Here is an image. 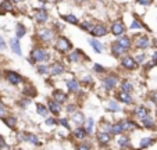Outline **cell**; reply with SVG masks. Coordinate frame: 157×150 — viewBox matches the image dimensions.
<instances>
[{
	"instance_id": "obj_1",
	"label": "cell",
	"mask_w": 157,
	"mask_h": 150,
	"mask_svg": "<svg viewBox=\"0 0 157 150\" xmlns=\"http://www.w3.org/2000/svg\"><path fill=\"white\" fill-rule=\"evenodd\" d=\"M70 47H71V43L68 42V39H65V38H60L56 43V49L59 50V52H61V53L68 52Z\"/></svg>"
},
{
	"instance_id": "obj_2",
	"label": "cell",
	"mask_w": 157,
	"mask_h": 150,
	"mask_svg": "<svg viewBox=\"0 0 157 150\" xmlns=\"http://www.w3.org/2000/svg\"><path fill=\"white\" fill-rule=\"evenodd\" d=\"M32 59L35 61H44V60L49 59V54L43 49H35L32 52Z\"/></svg>"
},
{
	"instance_id": "obj_3",
	"label": "cell",
	"mask_w": 157,
	"mask_h": 150,
	"mask_svg": "<svg viewBox=\"0 0 157 150\" xmlns=\"http://www.w3.org/2000/svg\"><path fill=\"white\" fill-rule=\"evenodd\" d=\"M124 31H125V28H124V25H122V22H120V21H116V22L111 25V32L114 33V35H122L124 33Z\"/></svg>"
},
{
	"instance_id": "obj_4",
	"label": "cell",
	"mask_w": 157,
	"mask_h": 150,
	"mask_svg": "<svg viewBox=\"0 0 157 150\" xmlns=\"http://www.w3.org/2000/svg\"><path fill=\"white\" fill-rule=\"evenodd\" d=\"M7 81H9L10 83H13V85H18V83H21V77L18 75V74H15V72H7Z\"/></svg>"
},
{
	"instance_id": "obj_5",
	"label": "cell",
	"mask_w": 157,
	"mask_h": 150,
	"mask_svg": "<svg viewBox=\"0 0 157 150\" xmlns=\"http://www.w3.org/2000/svg\"><path fill=\"white\" fill-rule=\"evenodd\" d=\"M20 138L21 139H24V140H27V142H29V143H33V144H39V139L36 138L35 135H32V133H21L20 135Z\"/></svg>"
},
{
	"instance_id": "obj_6",
	"label": "cell",
	"mask_w": 157,
	"mask_h": 150,
	"mask_svg": "<svg viewBox=\"0 0 157 150\" xmlns=\"http://www.w3.org/2000/svg\"><path fill=\"white\" fill-rule=\"evenodd\" d=\"M122 65L125 68H128V70H133V68L136 67V63L133 61L132 57H124L122 59Z\"/></svg>"
},
{
	"instance_id": "obj_7",
	"label": "cell",
	"mask_w": 157,
	"mask_h": 150,
	"mask_svg": "<svg viewBox=\"0 0 157 150\" xmlns=\"http://www.w3.org/2000/svg\"><path fill=\"white\" fill-rule=\"evenodd\" d=\"M103 83H104V86H106L107 89H111V88H114V86H116V83H117V78H116V77H113V75H110V77H107L106 79L103 81Z\"/></svg>"
},
{
	"instance_id": "obj_8",
	"label": "cell",
	"mask_w": 157,
	"mask_h": 150,
	"mask_svg": "<svg viewBox=\"0 0 157 150\" xmlns=\"http://www.w3.org/2000/svg\"><path fill=\"white\" fill-rule=\"evenodd\" d=\"M39 36H40V39L43 42H50L52 39H53V33H52L49 29H42L40 33H39Z\"/></svg>"
},
{
	"instance_id": "obj_9",
	"label": "cell",
	"mask_w": 157,
	"mask_h": 150,
	"mask_svg": "<svg viewBox=\"0 0 157 150\" xmlns=\"http://www.w3.org/2000/svg\"><path fill=\"white\" fill-rule=\"evenodd\" d=\"M111 52L114 53V56H121V54L125 52V49L118 43V42H116V43H113V46H111Z\"/></svg>"
},
{
	"instance_id": "obj_10",
	"label": "cell",
	"mask_w": 157,
	"mask_h": 150,
	"mask_svg": "<svg viewBox=\"0 0 157 150\" xmlns=\"http://www.w3.org/2000/svg\"><path fill=\"white\" fill-rule=\"evenodd\" d=\"M149 39L146 38V36H139V38H136V46L140 47V49H146V47L149 46Z\"/></svg>"
},
{
	"instance_id": "obj_11",
	"label": "cell",
	"mask_w": 157,
	"mask_h": 150,
	"mask_svg": "<svg viewBox=\"0 0 157 150\" xmlns=\"http://www.w3.org/2000/svg\"><path fill=\"white\" fill-rule=\"evenodd\" d=\"M90 32H92L95 36H104L107 33V31H106V28H104V27H100V25H98V27L92 28V31H90Z\"/></svg>"
},
{
	"instance_id": "obj_12",
	"label": "cell",
	"mask_w": 157,
	"mask_h": 150,
	"mask_svg": "<svg viewBox=\"0 0 157 150\" xmlns=\"http://www.w3.org/2000/svg\"><path fill=\"white\" fill-rule=\"evenodd\" d=\"M98 139H99V142H100V143L106 144V143H109V142H110V135L107 132H103V131H101V132L98 133Z\"/></svg>"
},
{
	"instance_id": "obj_13",
	"label": "cell",
	"mask_w": 157,
	"mask_h": 150,
	"mask_svg": "<svg viewBox=\"0 0 157 150\" xmlns=\"http://www.w3.org/2000/svg\"><path fill=\"white\" fill-rule=\"evenodd\" d=\"M10 46H11L13 52L14 53H17L18 56L21 54V47H20V42L17 40V39H11V42H10Z\"/></svg>"
},
{
	"instance_id": "obj_14",
	"label": "cell",
	"mask_w": 157,
	"mask_h": 150,
	"mask_svg": "<svg viewBox=\"0 0 157 150\" xmlns=\"http://www.w3.org/2000/svg\"><path fill=\"white\" fill-rule=\"evenodd\" d=\"M89 43H90V46H92L93 49L96 50V53H101V50H103V46H101V43H99V42L95 40V39H89Z\"/></svg>"
},
{
	"instance_id": "obj_15",
	"label": "cell",
	"mask_w": 157,
	"mask_h": 150,
	"mask_svg": "<svg viewBox=\"0 0 157 150\" xmlns=\"http://www.w3.org/2000/svg\"><path fill=\"white\" fill-rule=\"evenodd\" d=\"M63 71H64V67H63L60 63H56V64H53V67H52V74H53V75H59Z\"/></svg>"
},
{
	"instance_id": "obj_16",
	"label": "cell",
	"mask_w": 157,
	"mask_h": 150,
	"mask_svg": "<svg viewBox=\"0 0 157 150\" xmlns=\"http://www.w3.org/2000/svg\"><path fill=\"white\" fill-rule=\"evenodd\" d=\"M35 18L39 21V22H44V21H48V14H46V11L40 10V11H38L35 14Z\"/></svg>"
},
{
	"instance_id": "obj_17",
	"label": "cell",
	"mask_w": 157,
	"mask_h": 150,
	"mask_svg": "<svg viewBox=\"0 0 157 150\" xmlns=\"http://www.w3.org/2000/svg\"><path fill=\"white\" fill-rule=\"evenodd\" d=\"M110 131L114 133V135H117V133H121L122 131H124V128H122V121L118 124H116V125H113V127L110 128Z\"/></svg>"
},
{
	"instance_id": "obj_18",
	"label": "cell",
	"mask_w": 157,
	"mask_h": 150,
	"mask_svg": "<svg viewBox=\"0 0 157 150\" xmlns=\"http://www.w3.org/2000/svg\"><path fill=\"white\" fill-rule=\"evenodd\" d=\"M122 128H124V131L135 129V128H136V124L131 122V121H122Z\"/></svg>"
},
{
	"instance_id": "obj_19",
	"label": "cell",
	"mask_w": 157,
	"mask_h": 150,
	"mask_svg": "<svg viewBox=\"0 0 157 150\" xmlns=\"http://www.w3.org/2000/svg\"><path fill=\"white\" fill-rule=\"evenodd\" d=\"M142 121H143V125H145L146 128H151V127L154 125L153 120H151L149 115H143V117H142Z\"/></svg>"
},
{
	"instance_id": "obj_20",
	"label": "cell",
	"mask_w": 157,
	"mask_h": 150,
	"mask_svg": "<svg viewBox=\"0 0 157 150\" xmlns=\"http://www.w3.org/2000/svg\"><path fill=\"white\" fill-rule=\"evenodd\" d=\"M67 88L70 89V90H72V92H75V90H78V82L77 81H74V79H70V81H67Z\"/></svg>"
},
{
	"instance_id": "obj_21",
	"label": "cell",
	"mask_w": 157,
	"mask_h": 150,
	"mask_svg": "<svg viewBox=\"0 0 157 150\" xmlns=\"http://www.w3.org/2000/svg\"><path fill=\"white\" fill-rule=\"evenodd\" d=\"M120 99L124 102V103H132V99H131V96L127 93V92H122V93H120Z\"/></svg>"
},
{
	"instance_id": "obj_22",
	"label": "cell",
	"mask_w": 157,
	"mask_h": 150,
	"mask_svg": "<svg viewBox=\"0 0 157 150\" xmlns=\"http://www.w3.org/2000/svg\"><path fill=\"white\" fill-rule=\"evenodd\" d=\"M118 43H120V44H121V46H122V47H124V49H125V50H127V49H128V47H129L131 42H129V39H128V38H125V36H124V38H121V39H120V40H118Z\"/></svg>"
},
{
	"instance_id": "obj_23",
	"label": "cell",
	"mask_w": 157,
	"mask_h": 150,
	"mask_svg": "<svg viewBox=\"0 0 157 150\" xmlns=\"http://www.w3.org/2000/svg\"><path fill=\"white\" fill-rule=\"evenodd\" d=\"M54 97H56V100H59L60 103H63V102H65V94L63 93V92H60V90H57L56 93H54Z\"/></svg>"
},
{
	"instance_id": "obj_24",
	"label": "cell",
	"mask_w": 157,
	"mask_h": 150,
	"mask_svg": "<svg viewBox=\"0 0 157 150\" xmlns=\"http://www.w3.org/2000/svg\"><path fill=\"white\" fill-rule=\"evenodd\" d=\"M49 109H50V111H53L54 114H57V113L60 111L59 104H56L54 102H49Z\"/></svg>"
},
{
	"instance_id": "obj_25",
	"label": "cell",
	"mask_w": 157,
	"mask_h": 150,
	"mask_svg": "<svg viewBox=\"0 0 157 150\" xmlns=\"http://www.w3.org/2000/svg\"><path fill=\"white\" fill-rule=\"evenodd\" d=\"M24 35H25V28H24V25L18 24V25H17V36H18V38H22Z\"/></svg>"
},
{
	"instance_id": "obj_26",
	"label": "cell",
	"mask_w": 157,
	"mask_h": 150,
	"mask_svg": "<svg viewBox=\"0 0 157 150\" xmlns=\"http://www.w3.org/2000/svg\"><path fill=\"white\" fill-rule=\"evenodd\" d=\"M93 129V120L92 118H89L88 121H86V128H85V132L89 133V132H92Z\"/></svg>"
},
{
	"instance_id": "obj_27",
	"label": "cell",
	"mask_w": 157,
	"mask_h": 150,
	"mask_svg": "<svg viewBox=\"0 0 157 150\" xmlns=\"http://www.w3.org/2000/svg\"><path fill=\"white\" fill-rule=\"evenodd\" d=\"M151 143H153V139L145 138V139H142V142H140V147H147V146H150Z\"/></svg>"
},
{
	"instance_id": "obj_28",
	"label": "cell",
	"mask_w": 157,
	"mask_h": 150,
	"mask_svg": "<svg viewBox=\"0 0 157 150\" xmlns=\"http://www.w3.org/2000/svg\"><path fill=\"white\" fill-rule=\"evenodd\" d=\"M36 109H38L39 114L43 115V117H46V114H48V109H46V107L42 106V104H38V106H36Z\"/></svg>"
},
{
	"instance_id": "obj_29",
	"label": "cell",
	"mask_w": 157,
	"mask_h": 150,
	"mask_svg": "<svg viewBox=\"0 0 157 150\" xmlns=\"http://www.w3.org/2000/svg\"><path fill=\"white\" fill-rule=\"evenodd\" d=\"M79 53L81 52H74V53H71L68 57V60L70 61H79Z\"/></svg>"
},
{
	"instance_id": "obj_30",
	"label": "cell",
	"mask_w": 157,
	"mask_h": 150,
	"mask_svg": "<svg viewBox=\"0 0 157 150\" xmlns=\"http://www.w3.org/2000/svg\"><path fill=\"white\" fill-rule=\"evenodd\" d=\"M109 110H110V111H118L120 106L116 103V102H110V103H109Z\"/></svg>"
},
{
	"instance_id": "obj_31",
	"label": "cell",
	"mask_w": 157,
	"mask_h": 150,
	"mask_svg": "<svg viewBox=\"0 0 157 150\" xmlns=\"http://www.w3.org/2000/svg\"><path fill=\"white\" fill-rule=\"evenodd\" d=\"M85 131L83 129H75V132H74V135H75V138H78V139H83L85 138Z\"/></svg>"
},
{
	"instance_id": "obj_32",
	"label": "cell",
	"mask_w": 157,
	"mask_h": 150,
	"mask_svg": "<svg viewBox=\"0 0 157 150\" xmlns=\"http://www.w3.org/2000/svg\"><path fill=\"white\" fill-rule=\"evenodd\" d=\"M118 143H120V146H124V147H129V139H128V138H120Z\"/></svg>"
},
{
	"instance_id": "obj_33",
	"label": "cell",
	"mask_w": 157,
	"mask_h": 150,
	"mask_svg": "<svg viewBox=\"0 0 157 150\" xmlns=\"http://www.w3.org/2000/svg\"><path fill=\"white\" fill-rule=\"evenodd\" d=\"M74 122H77V124H82L83 122V115L81 114V113H77V114L74 115Z\"/></svg>"
},
{
	"instance_id": "obj_34",
	"label": "cell",
	"mask_w": 157,
	"mask_h": 150,
	"mask_svg": "<svg viewBox=\"0 0 157 150\" xmlns=\"http://www.w3.org/2000/svg\"><path fill=\"white\" fill-rule=\"evenodd\" d=\"M121 88H122V90H124V92H131V90H132V85H131L129 82H122Z\"/></svg>"
},
{
	"instance_id": "obj_35",
	"label": "cell",
	"mask_w": 157,
	"mask_h": 150,
	"mask_svg": "<svg viewBox=\"0 0 157 150\" xmlns=\"http://www.w3.org/2000/svg\"><path fill=\"white\" fill-rule=\"evenodd\" d=\"M2 7H3L4 10H7V11H10V10L13 9V7H11V3H10L9 0H4L3 3H2Z\"/></svg>"
},
{
	"instance_id": "obj_36",
	"label": "cell",
	"mask_w": 157,
	"mask_h": 150,
	"mask_svg": "<svg viewBox=\"0 0 157 150\" xmlns=\"http://www.w3.org/2000/svg\"><path fill=\"white\" fill-rule=\"evenodd\" d=\"M136 115L138 117H143V115H146V109L145 107H139V109L136 110Z\"/></svg>"
},
{
	"instance_id": "obj_37",
	"label": "cell",
	"mask_w": 157,
	"mask_h": 150,
	"mask_svg": "<svg viewBox=\"0 0 157 150\" xmlns=\"http://www.w3.org/2000/svg\"><path fill=\"white\" fill-rule=\"evenodd\" d=\"M65 20L68 21V22H71V24H77L78 22V20L74 17V15H67V17H65Z\"/></svg>"
},
{
	"instance_id": "obj_38",
	"label": "cell",
	"mask_w": 157,
	"mask_h": 150,
	"mask_svg": "<svg viewBox=\"0 0 157 150\" xmlns=\"http://www.w3.org/2000/svg\"><path fill=\"white\" fill-rule=\"evenodd\" d=\"M131 28H132V29H139V28H142V25H140L138 21H133V22L131 24Z\"/></svg>"
},
{
	"instance_id": "obj_39",
	"label": "cell",
	"mask_w": 157,
	"mask_h": 150,
	"mask_svg": "<svg viewBox=\"0 0 157 150\" xmlns=\"http://www.w3.org/2000/svg\"><path fill=\"white\" fill-rule=\"evenodd\" d=\"M6 124L9 125V127H14V125H15V120H14V118H7Z\"/></svg>"
},
{
	"instance_id": "obj_40",
	"label": "cell",
	"mask_w": 157,
	"mask_h": 150,
	"mask_svg": "<svg viewBox=\"0 0 157 150\" xmlns=\"http://www.w3.org/2000/svg\"><path fill=\"white\" fill-rule=\"evenodd\" d=\"M4 114H6V109H4L3 103H2V100H0V117H3Z\"/></svg>"
},
{
	"instance_id": "obj_41",
	"label": "cell",
	"mask_w": 157,
	"mask_h": 150,
	"mask_svg": "<svg viewBox=\"0 0 157 150\" xmlns=\"http://www.w3.org/2000/svg\"><path fill=\"white\" fill-rule=\"evenodd\" d=\"M48 67H44V65H42V67H39V72L40 74H48Z\"/></svg>"
},
{
	"instance_id": "obj_42",
	"label": "cell",
	"mask_w": 157,
	"mask_h": 150,
	"mask_svg": "<svg viewBox=\"0 0 157 150\" xmlns=\"http://www.w3.org/2000/svg\"><path fill=\"white\" fill-rule=\"evenodd\" d=\"M60 124H61L63 127H65V128H67V129H70V124L67 122V121H65V120H60Z\"/></svg>"
},
{
	"instance_id": "obj_43",
	"label": "cell",
	"mask_w": 157,
	"mask_h": 150,
	"mask_svg": "<svg viewBox=\"0 0 157 150\" xmlns=\"http://www.w3.org/2000/svg\"><path fill=\"white\" fill-rule=\"evenodd\" d=\"M140 4H143V6H147V4L151 3V0H138Z\"/></svg>"
},
{
	"instance_id": "obj_44",
	"label": "cell",
	"mask_w": 157,
	"mask_h": 150,
	"mask_svg": "<svg viewBox=\"0 0 157 150\" xmlns=\"http://www.w3.org/2000/svg\"><path fill=\"white\" fill-rule=\"evenodd\" d=\"M0 49H2V50L6 49V43H4V40H3V38H2V36H0Z\"/></svg>"
},
{
	"instance_id": "obj_45",
	"label": "cell",
	"mask_w": 157,
	"mask_h": 150,
	"mask_svg": "<svg viewBox=\"0 0 157 150\" xmlns=\"http://www.w3.org/2000/svg\"><path fill=\"white\" fill-rule=\"evenodd\" d=\"M54 122H56V121H54V118H49V120L46 121V124H48V125H53Z\"/></svg>"
},
{
	"instance_id": "obj_46",
	"label": "cell",
	"mask_w": 157,
	"mask_h": 150,
	"mask_svg": "<svg viewBox=\"0 0 157 150\" xmlns=\"http://www.w3.org/2000/svg\"><path fill=\"white\" fill-rule=\"evenodd\" d=\"M153 64H157V52H154L153 54Z\"/></svg>"
},
{
	"instance_id": "obj_47",
	"label": "cell",
	"mask_w": 157,
	"mask_h": 150,
	"mask_svg": "<svg viewBox=\"0 0 157 150\" xmlns=\"http://www.w3.org/2000/svg\"><path fill=\"white\" fill-rule=\"evenodd\" d=\"M95 70L98 71V72H101V71H103V67H100V65H95Z\"/></svg>"
},
{
	"instance_id": "obj_48",
	"label": "cell",
	"mask_w": 157,
	"mask_h": 150,
	"mask_svg": "<svg viewBox=\"0 0 157 150\" xmlns=\"http://www.w3.org/2000/svg\"><path fill=\"white\" fill-rule=\"evenodd\" d=\"M74 110H75V107H74V106H70L68 109H67V111H70V113H71V111H74Z\"/></svg>"
},
{
	"instance_id": "obj_49",
	"label": "cell",
	"mask_w": 157,
	"mask_h": 150,
	"mask_svg": "<svg viewBox=\"0 0 157 150\" xmlns=\"http://www.w3.org/2000/svg\"><path fill=\"white\" fill-rule=\"evenodd\" d=\"M143 59H145V56H143V54H142V56H139V57H138V61H142Z\"/></svg>"
},
{
	"instance_id": "obj_50",
	"label": "cell",
	"mask_w": 157,
	"mask_h": 150,
	"mask_svg": "<svg viewBox=\"0 0 157 150\" xmlns=\"http://www.w3.org/2000/svg\"><path fill=\"white\" fill-rule=\"evenodd\" d=\"M0 146H3V138L0 136Z\"/></svg>"
},
{
	"instance_id": "obj_51",
	"label": "cell",
	"mask_w": 157,
	"mask_h": 150,
	"mask_svg": "<svg viewBox=\"0 0 157 150\" xmlns=\"http://www.w3.org/2000/svg\"><path fill=\"white\" fill-rule=\"evenodd\" d=\"M14 2H21V0H14Z\"/></svg>"
},
{
	"instance_id": "obj_52",
	"label": "cell",
	"mask_w": 157,
	"mask_h": 150,
	"mask_svg": "<svg viewBox=\"0 0 157 150\" xmlns=\"http://www.w3.org/2000/svg\"><path fill=\"white\" fill-rule=\"evenodd\" d=\"M79 2H83V0H79Z\"/></svg>"
},
{
	"instance_id": "obj_53",
	"label": "cell",
	"mask_w": 157,
	"mask_h": 150,
	"mask_svg": "<svg viewBox=\"0 0 157 150\" xmlns=\"http://www.w3.org/2000/svg\"><path fill=\"white\" fill-rule=\"evenodd\" d=\"M156 44H157V42H156Z\"/></svg>"
}]
</instances>
